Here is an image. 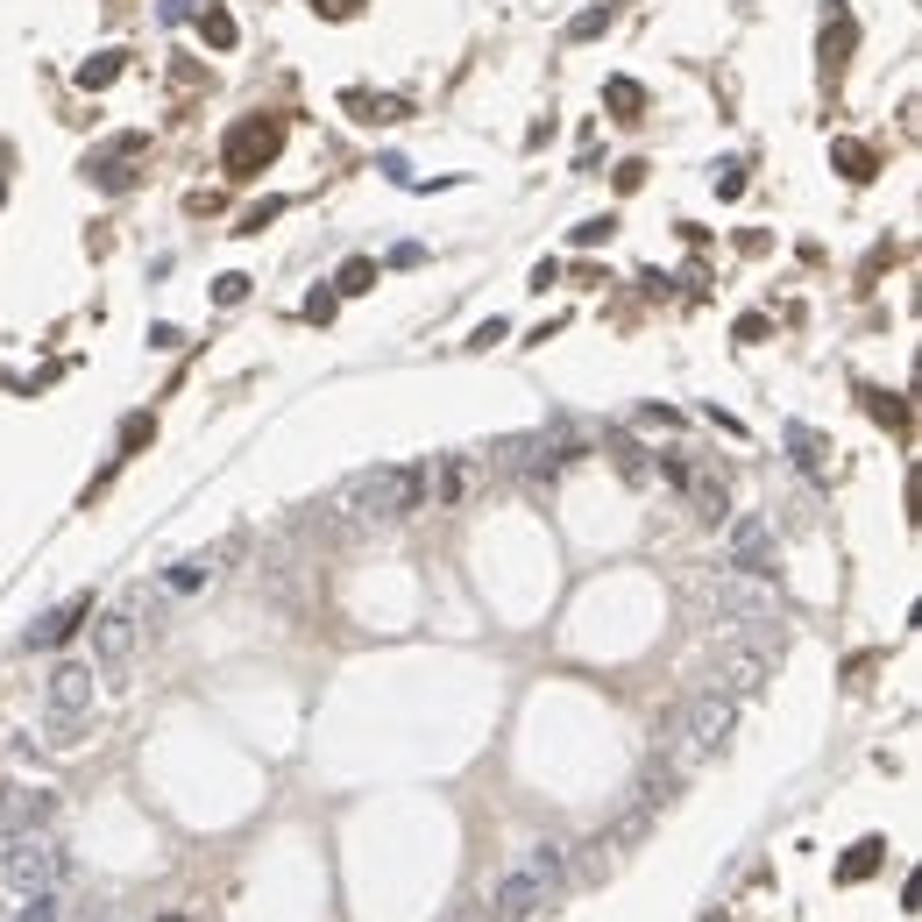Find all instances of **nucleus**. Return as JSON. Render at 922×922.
I'll return each instance as SVG.
<instances>
[{
  "mask_svg": "<svg viewBox=\"0 0 922 922\" xmlns=\"http://www.w3.org/2000/svg\"><path fill=\"white\" fill-rule=\"evenodd\" d=\"M270 149H277V128H263V121L235 128V142H227V171H249L256 157H270Z\"/></svg>",
  "mask_w": 922,
  "mask_h": 922,
  "instance_id": "f8f14e48",
  "label": "nucleus"
},
{
  "mask_svg": "<svg viewBox=\"0 0 922 922\" xmlns=\"http://www.w3.org/2000/svg\"><path fill=\"white\" fill-rule=\"evenodd\" d=\"M334 284H341V291H348V298H355V291H369V284H376V263H369V256H348V263H341V277H334Z\"/></svg>",
  "mask_w": 922,
  "mask_h": 922,
  "instance_id": "f3484780",
  "label": "nucleus"
},
{
  "mask_svg": "<svg viewBox=\"0 0 922 922\" xmlns=\"http://www.w3.org/2000/svg\"><path fill=\"white\" fill-rule=\"evenodd\" d=\"M788 447H795V461H802L809 476H830V440L816 426H788Z\"/></svg>",
  "mask_w": 922,
  "mask_h": 922,
  "instance_id": "4468645a",
  "label": "nucleus"
},
{
  "mask_svg": "<svg viewBox=\"0 0 922 922\" xmlns=\"http://www.w3.org/2000/svg\"><path fill=\"white\" fill-rule=\"evenodd\" d=\"M419 490H426V469H362L327 504L348 511V525H398L419 511Z\"/></svg>",
  "mask_w": 922,
  "mask_h": 922,
  "instance_id": "f03ea898",
  "label": "nucleus"
},
{
  "mask_svg": "<svg viewBox=\"0 0 922 922\" xmlns=\"http://www.w3.org/2000/svg\"><path fill=\"white\" fill-rule=\"evenodd\" d=\"M327 15H355V0H327Z\"/></svg>",
  "mask_w": 922,
  "mask_h": 922,
  "instance_id": "aec40b11",
  "label": "nucleus"
},
{
  "mask_svg": "<svg viewBox=\"0 0 922 922\" xmlns=\"http://www.w3.org/2000/svg\"><path fill=\"white\" fill-rule=\"evenodd\" d=\"M688 483V504H696V518H724V483H710V476H681Z\"/></svg>",
  "mask_w": 922,
  "mask_h": 922,
  "instance_id": "2eb2a0df",
  "label": "nucleus"
},
{
  "mask_svg": "<svg viewBox=\"0 0 922 922\" xmlns=\"http://www.w3.org/2000/svg\"><path fill=\"white\" fill-rule=\"evenodd\" d=\"M724 554H731V575H774V525H766V518H731L724 525Z\"/></svg>",
  "mask_w": 922,
  "mask_h": 922,
  "instance_id": "6e6552de",
  "label": "nucleus"
},
{
  "mask_svg": "<svg viewBox=\"0 0 922 922\" xmlns=\"http://www.w3.org/2000/svg\"><path fill=\"white\" fill-rule=\"evenodd\" d=\"M880 859H887V844H880V837H859L852 852L837 859V880H844V887H859L866 873H880Z\"/></svg>",
  "mask_w": 922,
  "mask_h": 922,
  "instance_id": "ddd939ff",
  "label": "nucleus"
},
{
  "mask_svg": "<svg viewBox=\"0 0 922 922\" xmlns=\"http://www.w3.org/2000/svg\"><path fill=\"white\" fill-rule=\"evenodd\" d=\"M164 922H185V915H164Z\"/></svg>",
  "mask_w": 922,
  "mask_h": 922,
  "instance_id": "412c9836",
  "label": "nucleus"
},
{
  "mask_svg": "<svg viewBox=\"0 0 922 922\" xmlns=\"http://www.w3.org/2000/svg\"><path fill=\"white\" fill-rule=\"evenodd\" d=\"M774 660H781V632H774V625L731 632V639L710 653V667H703V688H717V696L745 703V696H759V688L774 681Z\"/></svg>",
  "mask_w": 922,
  "mask_h": 922,
  "instance_id": "20e7f679",
  "label": "nucleus"
},
{
  "mask_svg": "<svg viewBox=\"0 0 922 922\" xmlns=\"http://www.w3.org/2000/svg\"><path fill=\"white\" fill-rule=\"evenodd\" d=\"M561 887H568V844L540 837V844H525L518 866L490 887V915H497V922H525L532 908H547Z\"/></svg>",
  "mask_w": 922,
  "mask_h": 922,
  "instance_id": "f257e3e1",
  "label": "nucleus"
},
{
  "mask_svg": "<svg viewBox=\"0 0 922 922\" xmlns=\"http://www.w3.org/2000/svg\"><path fill=\"white\" fill-rule=\"evenodd\" d=\"M86 618H93V596H64V603L50 610V618H36V625H29V646H64L71 632L86 625Z\"/></svg>",
  "mask_w": 922,
  "mask_h": 922,
  "instance_id": "9d476101",
  "label": "nucleus"
},
{
  "mask_svg": "<svg viewBox=\"0 0 922 922\" xmlns=\"http://www.w3.org/2000/svg\"><path fill=\"white\" fill-rule=\"evenodd\" d=\"M603 29H610V8H589V15L568 22V36H603Z\"/></svg>",
  "mask_w": 922,
  "mask_h": 922,
  "instance_id": "a211bd4d",
  "label": "nucleus"
},
{
  "mask_svg": "<svg viewBox=\"0 0 922 922\" xmlns=\"http://www.w3.org/2000/svg\"><path fill=\"white\" fill-rule=\"evenodd\" d=\"M220 561H227V547H206V554H185L171 575H164V589L171 596H192V589H206L213 575H220Z\"/></svg>",
  "mask_w": 922,
  "mask_h": 922,
  "instance_id": "9b49d317",
  "label": "nucleus"
},
{
  "mask_svg": "<svg viewBox=\"0 0 922 922\" xmlns=\"http://www.w3.org/2000/svg\"><path fill=\"white\" fill-rule=\"evenodd\" d=\"M135 646H142V618H135V596H128L121 610H107V618L93 625V660L100 667H128Z\"/></svg>",
  "mask_w": 922,
  "mask_h": 922,
  "instance_id": "1a4fd4ad",
  "label": "nucleus"
},
{
  "mask_svg": "<svg viewBox=\"0 0 922 922\" xmlns=\"http://www.w3.org/2000/svg\"><path fill=\"white\" fill-rule=\"evenodd\" d=\"M837 157H844V164H852V178H866V171H873V157H866V149H859V142H844V149H837Z\"/></svg>",
  "mask_w": 922,
  "mask_h": 922,
  "instance_id": "6ab92c4d",
  "label": "nucleus"
},
{
  "mask_svg": "<svg viewBox=\"0 0 922 922\" xmlns=\"http://www.w3.org/2000/svg\"><path fill=\"white\" fill-rule=\"evenodd\" d=\"M93 717V667L86 660H64L43 688V724H50V745H79V724Z\"/></svg>",
  "mask_w": 922,
  "mask_h": 922,
  "instance_id": "423d86ee",
  "label": "nucleus"
},
{
  "mask_svg": "<svg viewBox=\"0 0 922 922\" xmlns=\"http://www.w3.org/2000/svg\"><path fill=\"white\" fill-rule=\"evenodd\" d=\"M15 922H64V887L57 894H22V915Z\"/></svg>",
  "mask_w": 922,
  "mask_h": 922,
  "instance_id": "dca6fc26",
  "label": "nucleus"
},
{
  "mask_svg": "<svg viewBox=\"0 0 922 922\" xmlns=\"http://www.w3.org/2000/svg\"><path fill=\"white\" fill-rule=\"evenodd\" d=\"M696 603H703V618L710 625H731V632H752V625H781V596H774V582H759V575H710L703 589H696Z\"/></svg>",
  "mask_w": 922,
  "mask_h": 922,
  "instance_id": "39448f33",
  "label": "nucleus"
},
{
  "mask_svg": "<svg viewBox=\"0 0 922 922\" xmlns=\"http://www.w3.org/2000/svg\"><path fill=\"white\" fill-rule=\"evenodd\" d=\"M731 724H738V703H731V696H717V688H703V696L681 710V745H674V766H703L710 752H724Z\"/></svg>",
  "mask_w": 922,
  "mask_h": 922,
  "instance_id": "0eeeda50",
  "label": "nucleus"
},
{
  "mask_svg": "<svg viewBox=\"0 0 922 922\" xmlns=\"http://www.w3.org/2000/svg\"><path fill=\"white\" fill-rule=\"evenodd\" d=\"M71 880V859L50 823H29V830H8L0 837V887H8L15 901L22 894H57Z\"/></svg>",
  "mask_w": 922,
  "mask_h": 922,
  "instance_id": "7ed1b4c3",
  "label": "nucleus"
}]
</instances>
